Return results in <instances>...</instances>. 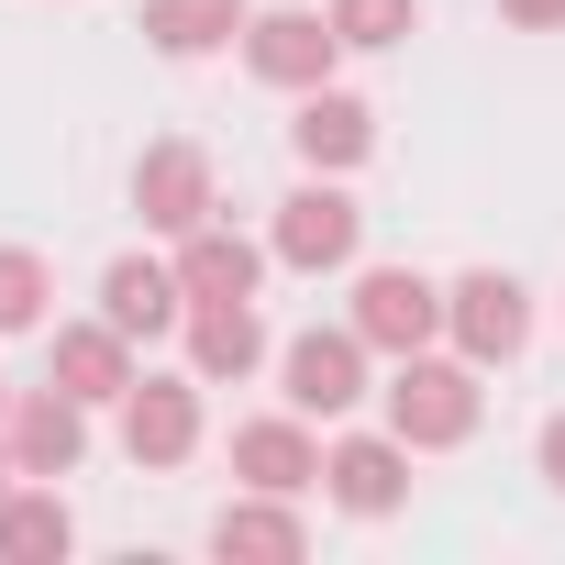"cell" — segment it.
Wrapping results in <instances>:
<instances>
[{
  "mask_svg": "<svg viewBox=\"0 0 565 565\" xmlns=\"http://www.w3.org/2000/svg\"><path fill=\"white\" fill-rule=\"evenodd\" d=\"M300 543H311V532H300V510L277 499V488H255V499H233V510L211 521V554H222V565H300Z\"/></svg>",
  "mask_w": 565,
  "mask_h": 565,
  "instance_id": "4fadbf2b",
  "label": "cell"
},
{
  "mask_svg": "<svg viewBox=\"0 0 565 565\" xmlns=\"http://www.w3.org/2000/svg\"><path fill=\"white\" fill-rule=\"evenodd\" d=\"M322 488H333V510L388 521V510L411 499V444H399V433H344V444L322 455Z\"/></svg>",
  "mask_w": 565,
  "mask_h": 565,
  "instance_id": "ba28073f",
  "label": "cell"
},
{
  "mask_svg": "<svg viewBox=\"0 0 565 565\" xmlns=\"http://www.w3.org/2000/svg\"><path fill=\"white\" fill-rule=\"evenodd\" d=\"M100 322H122V333H167V322H189L178 266H156V255H122V266L100 277Z\"/></svg>",
  "mask_w": 565,
  "mask_h": 565,
  "instance_id": "ac0fdd59",
  "label": "cell"
},
{
  "mask_svg": "<svg viewBox=\"0 0 565 565\" xmlns=\"http://www.w3.org/2000/svg\"><path fill=\"white\" fill-rule=\"evenodd\" d=\"M543 477H554V488H565V411H554V422H543Z\"/></svg>",
  "mask_w": 565,
  "mask_h": 565,
  "instance_id": "603a6c76",
  "label": "cell"
},
{
  "mask_svg": "<svg viewBox=\"0 0 565 565\" xmlns=\"http://www.w3.org/2000/svg\"><path fill=\"white\" fill-rule=\"evenodd\" d=\"M12 477H23V466H12V455H0V488H12Z\"/></svg>",
  "mask_w": 565,
  "mask_h": 565,
  "instance_id": "cb8c5ba5",
  "label": "cell"
},
{
  "mask_svg": "<svg viewBox=\"0 0 565 565\" xmlns=\"http://www.w3.org/2000/svg\"><path fill=\"white\" fill-rule=\"evenodd\" d=\"M277 377H289V411H300V422H333V411L366 399V333H355V322H344V333H300L289 355H277Z\"/></svg>",
  "mask_w": 565,
  "mask_h": 565,
  "instance_id": "8992f818",
  "label": "cell"
},
{
  "mask_svg": "<svg viewBox=\"0 0 565 565\" xmlns=\"http://www.w3.org/2000/svg\"><path fill=\"white\" fill-rule=\"evenodd\" d=\"M134 211H145V233H200L211 222V156L200 145H145Z\"/></svg>",
  "mask_w": 565,
  "mask_h": 565,
  "instance_id": "9c48e42d",
  "label": "cell"
},
{
  "mask_svg": "<svg viewBox=\"0 0 565 565\" xmlns=\"http://www.w3.org/2000/svg\"><path fill=\"white\" fill-rule=\"evenodd\" d=\"M200 444V377H134L122 388V455L134 466H189Z\"/></svg>",
  "mask_w": 565,
  "mask_h": 565,
  "instance_id": "52a82bcc",
  "label": "cell"
},
{
  "mask_svg": "<svg viewBox=\"0 0 565 565\" xmlns=\"http://www.w3.org/2000/svg\"><path fill=\"white\" fill-rule=\"evenodd\" d=\"M244 23H255L244 0H145L134 34H145L156 56H211V45H244Z\"/></svg>",
  "mask_w": 565,
  "mask_h": 565,
  "instance_id": "d6986e66",
  "label": "cell"
},
{
  "mask_svg": "<svg viewBox=\"0 0 565 565\" xmlns=\"http://www.w3.org/2000/svg\"><path fill=\"white\" fill-rule=\"evenodd\" d=\"M289 145H300V167H311V178H344V167L377 145V111H366L355 89H333V78H322V89H300V122H289Z\"/></svg>",
  "mask_w": 565,
  "mask_h": 565,
  "instance_id": "30bf717a",
  "label": "cell"
},
{
  "mask_svg": "<svg viewBox=\"0 0 565 565\" xmlns=\"http://www.w3.org/2000/svg\"><path fill=\"white\" fill-rule=\"evenodd\" d=\"M444 333H455L477 366H510V355L532 344V300H521V277H499V266L455 277V289H444Z\"/></svg>",
  "mask_w": 565,
  "mask_h": 565,
  "instance_id": "277c9868",
  "label": "cell"
},
{
  "mask_svg": "<svg viewBox=\"0 0 565 565\" xmlns=\"http://www.w3.org/2000/svg\"><path fill=\"white\" fill-rule=\"evenodd\" d=\"M355 244H366V211H355L333 178L289 189V200H277V233H266V255H277V266H300V277H322V266H355Z\"/></svg>",
  "mask_w": 565,
  "mask_h": 565,
  "instance_id": "7a4b0ae2",
  "label": "cell"
},
{
  "mask_svg": "<svg viewBox=\"0 0 565 565\" xmlns=\"http://www.w3.org/2000/svg\"><path fill=\"white\" fill-rule=\"evenodd\" d=\"M255 277H266V244H244V233H222V222L178 233V289H189V300H255Z\"/></svg>",
  "mask_w": 565,
  "mask_h": 565,
  "instance_id": "9a60e30c",
  "label": "cell"
},
{
  "mask_svg": "<svg viewBox=\"0 0 565 565\" xmlns=\"http://www.w3.org/2000/svg\"><path fill=\"white\" fill-rule=\"evenodd\" d=\"M355 333L377 344V355H422L433 333H444V289L422 266H366L355 277Z\"/></svg>",
  "mask_w": 565,
  "mask_h": 565,
  "instance_id": "3957f363",
  "label": "cell"
},
{
  "mask_svg": "<svg viewBox=\"0 0 565 565\" xmlns=\"http://www.w3.org/2000/svg\"><path fill=\"white\" fill-rule=\"evenodd\" d=\"M255 355H266L255 300H189V377H200V388H244Z\"/></svg>",
  "mask_w": 565,
  "mask_h": 565,
  "instance_id": "8fae6325",
  "label": "cell"
},
{
  "mask_svg": "<svg viewBox=\"0 0 565 565\" xmlns=\"http://www.w3.org/2000/svg\"><path fill=\"white\" fill-rule=\"evenodd\" d=\"M45 300H56V277H45V255H23V244H0V333H34V322H45Z\"/></svg>",
  "mask_w": 565,
  "mask_h": 565,
  "instance_id": "ffe728a7",
  "label": "cell"
},
{
  "mask_svg": "<svg viewBox=\"0 0 565 565\" xmlns=\"http://www.w3.org/2000/svg\"><path fill=\"white\" fill-rule=\"evenodd\" d=\"M78 455H89V399L34 388V399L12 411V466H23V477H78Z\"/></svg>",
  "mask_w": 565,
  "mask_h": 565,
  "instance_id": "7c38bea8",
  "label": "cell"
},
{
  "mask_svg": "<svg viewBox=\"0 0 565 565\" xmlns=\"http://www.w3.org/2000/svg\"><path fill=\"white\" fill-rule=\"evenodd\" d=\"M67 543H78V510L56 499V477L0 488V565H67Z\"/></svg>",
  "mask_w": 565,
  "mask_h": 565,
  "instance_id": "e0dca14e",
  "label": "cell"
},
{
  "mask_svg": "<svg viewBox=\"0 0 565 565\" xmlns=\"http://www.w3.org/2000/svg\"><path fill=\"white\" fill-rule=\"evenodd\" d=\"M333 56H344L333 12H255V23H244V67H255L266 89H322Z\"/></svg>",
  "mask_w": 565,
  "mask_h": 565,
  "instance_id": "5b68a950",
  "label": "cell"
},
{
  "mask_svg": "<svg viewBox=\"0 0 565 565\" xmlns=\"http://www.w3.org/2000/svg\"><path fill=\"white\" fill-rule=\"evenodd\" d=\"M233 477H244V488H277V499H300V488L322 477V444L300 433V411H289V422H244V433H233Z\"/></svg>",
  "mask_w": 565,
  "mask_h": 565,
  "instance_id": "2e32d148",
  "label": "cell"
},
{
  "mask_svg": "<svg viewBox=\"0 0 565 565\" xmlns=\"http://www.w3.org/2000/svg\"><path fill=\"white\" fill-rule=\"evenodd\" d=\"M388 433H399L411 455L466 444V433H477V355H466V366H444V355H399V377H388Z\"/></svg>",
  "mask_w": 565,
  "mask_h": 565,
  "instance_id": "6da1fadb",
  "label": "cell"
},
{
  "mask_svg": "<svg viewBox=\"0 0 565 565\" xmlns=\"http://www.w3.org/2000/svg\"><path fill=\"white\" fill-rule=\"evenodd\" d=\"M499 12H510L521 34H554V23H565V0H499Z\"/></svg>",
  "mask_w": 565,
  "mask_h": 565,
  "instance_id": "7402d4cb",
  "label": "cell"
},
{
  "mask_svg": "<svg viewBox=\"0 0 565 565\" xmlns=\"http://www.w3.org/2000/svg\"><path fill=\"white\" fill-rule=\"evenodd\" d=\"M333 34L366 45V56H377V45H411V34H422V0H333Z\"/></svg>",
  "mask_w": 565,
  "mask_h": 565,
  "instance_id": "44dd1931",
  "label": "cell"
},
{
  "mask_svg": "<svg viewBox=\"0 0 565 565\" xmlns=\"http://www.w3.org/2000/svg\"><path fill=\"white\" fill-rule=\"evenodd\" d=\"M56 388L89 399V411L122 399V388H134V333H122V322H67V333H56Z\"/></svg>",
  "mask_w": 565,
  "mask_h": 565,
  "instance_id": "5bb4252c",
  "label": "cell"
}]
</instances>
